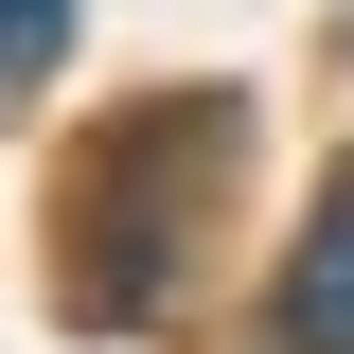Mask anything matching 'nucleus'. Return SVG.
<instances>
[{"instance_id": "obj_1", "label": "nucleus", "mask_w": 354, "mask_h": 354, "mask_svg": "<svg viewBox=\"0 0 354 354\" xmlns=\"http://www.w3.org/2000/svg\"><path fill=\"white\" fill-rule=\"evenodd\" d=\"M283 337H301V354H354V177L319 195L301 248H283Z\"/></svg>"}, {"instance_id": "obj_2", "label": "nucleus", "mask_w": 354, "mask_h": 354, "mask_svg": "<svg viewBox=\"0 0 354 354\" xmlns=\"http://www.w3.org/2000/svg\"><path fill=\"white\" fill-rule=\"evenodd\" d=\"M53 53H71V0H0V88H36Z\"/></svg>"}]
</instances>
